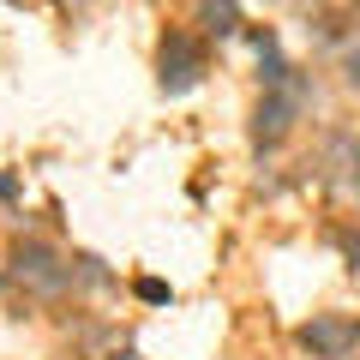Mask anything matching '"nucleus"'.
<instances>
[{"label":"nucleus","instance_id":"nucleus-4","mask_svg":"<svg viewBox=\"0 0 360 360\" xmlns=\"http://www.w3.org/2000/svg\"><path fill=\"white\" fill-rule=\"evenodd\" d=\"M300 342H307L312 354L336 360V354H348V348L360 342V319H312L307 330H300Z\"/></svg>","mask_w":360,"mask_h":360},{"label":"nucleus","instance_id":"nucleus-8","mask_svg":"<svg viewBox=\"0 0 360 360\" xmlns=\"http://www.w3.org/2000/svg\"><path fill=\"white\" fill-rule=\"evenodd\" d=\"M354 270H360V240H354Z\"/></svg>","mask_w":360,"mask_h":360},{"label":"nucleus","instance_id":"nucleus-3","mask_svg":"<svg viewBox=\"0 0 360 360\" xmlns=\"http://www.w3.org/2000/svg\"><path fill=\"white\" fill-rule=\"evenodd\" d=\"M18 276H25L30 288H42V295H54V288H66L72 283V264H60V258L49 252V246H18Z\"/></svg>","mask_w":360,"mask_h":360},{"label":"nucleus","instance_id":"nucleus-7","mask_svg":"<svg viewBox=\"0 0 360 360\" xmlns=\"http://www.w3.org/2000/svg\"><path fill=\"white\" fill-rule=\"evenodd\" d=\"M18 193V174H0V198H13Z\"/></svg>","mask_w":360,"mask_h":360},{"label":"nucleus","instance_id":"nucleus-6","mask_svg":"<svg viewBox=\"0 0 360 360\" xmlns=\"http://www.w3.org/2000/svg\"><path fill=\"white\" fill-rule=\"evenodd\" d=\"M139 295H144V300H156V307H162V300H168V283H156V276H144V283H139Z\"/></svg>","mask_w":360,"mask_h":360},{"label":"nucleus","instance_id":"nucleus-1","mask_svg":"<svg viewBox=\"0 0 360 360\" xmlns=\"http://www.w3.org/2000/svg\"><path fill=\"white\" fill-rule=\"evenodd\" d=\"M307 96H312V90H307V78H300V72L288 78L283 90H264V103H258V115H252V144H258V150H270V144L295 127V115L307 108Z\"/></svg>","mask_w":360,"mask_h":360},{"label":"nucleus","instance_id":"nucleus-2","mask_svg":"<svg viewBox=\"0 0 360 360\" xmlns=\"http://www.w3.org/2000/svg\"><path fill=\"white\" fill-rule=\"evenodd\" d=\"M156 66H162L156 78H162L168 96H186V90L205 78V49H198L186 30H168V37H162V54H156Z\"/></svg>","mask_w":360,"mask_h":360},{"label":"nucleus","instance_id":"nucleus-5","mask_svg":"<svg viewBox=\"0 0 360 360\" xmlns=\"http://www.w3.org/2000/svg\"><path fill=\"white\" fill-rule=\"evenodd\" d=\"M198 13H205V25L217 30V37H234V30H240V6H234V0H198Z\"/></svg>","mask_w":360,"mask_h":360}]
</instances>
